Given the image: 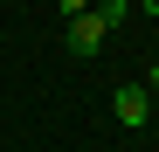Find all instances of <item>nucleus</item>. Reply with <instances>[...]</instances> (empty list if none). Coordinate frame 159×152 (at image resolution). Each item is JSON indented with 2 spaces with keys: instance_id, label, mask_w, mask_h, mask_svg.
<instances>
[{
  "instance_id": "f257e3e1",
  "label": "nucleus",
  "mask_w": 159,
  "mask_h": 152,
  "mask_svg": "<svg viewBox=\"0 0 159 152\" xmlns=\"http://www.w3.org/2000/svg\"><path fill=\"white\" fill-rule=\"evenodd\" d=\"M111 118L125 124V132H139V124L152 118V90H145V83H125V90H111Z\"/></svg>"
},
{
  "instance_id": "f03ea898",
  "label": "nucleus",
  "mask_w": 159,
  "mask_h": 152,
  "mask_svg": "<svg viewBox=\"0 0 159 152\" xmlns=\"http://www.w3.org/2000/svg\"><path fill=\"white\" fill-rule=\"evenodd\" d=\"M104 35H111V28H104V14H97V7H90V14H76V21H69V56H76V62H90L97 48H104Z\"/></svg>"
},
{
  "instance_id": "7ed1b4c3",
  "label": "nucleus",
  "mask_w": 159,
  "mask_h": 152,
  "mask_svg": "<svg viewBox=\"0 0 159 152\" xmlns=\"http://www.w3.org/2000/svg\"><path fill=\"white\" fill-rule=\"evenodd\" d=\"M97 14H104V28H118V21L131 14V0H97Z\"/></svg>"
},
{
  "instance_id": "20e7f679",
  "label": "nucleus",
  "mask_w": 159,
  "mask_h": 152,
  "mask_svg": "<svg viewBox=\"0 0 159 152\" xmlns=\"http://www.w3.org/2000/svg\"><path fill=\"white\" fill-rule=\"evenodd\" d=\"M97 0H62V21H76V14H90Z\"/></svg>"
},
{
  "instance_id": "39448f33",
  "label": "nucleus",
  "mask_w": 159,
  "mask_h": 152,
  "mask_svg": "<svg viewBox=\"0 0 159 152\" xmlns=\"http://www.w3.org/2000/svg\"><path fill=\"white\" fill-rule=\"evenodd\" d=\"M145 90H152V97H159V62H152V76H145Z\"/></svg>"
}]
</instances>
